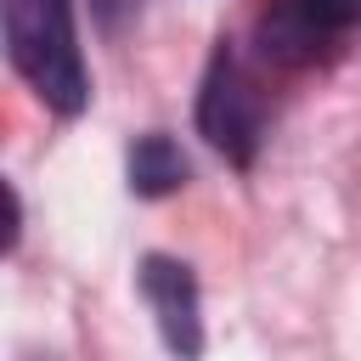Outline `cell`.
<instances>
[{"instance_id":"cell-6","label":"cell","mask_w":361,"mask_h":361,"mask_svg":"<svg viewBox=\"0 0 361 361\" xmlns=\"http://www.w3.org/2000/svg\"><path fill=\"white\" fill-rule=\"evenodd\" d=\"M124 6H135V0H96V11H102V23H107V28L118 23V11H124Z\"/></svg>"},{"instance_id":"cell-2","label":"cell","mask_w":361,"mask_h":361,"mask_svg":"<svg viewBox=\"0 0 361 361\" xmlns=\"http://www.w3.org/2000/svg\"><path fill=\"white\" fill-rule=\"evenodd\" d=\"M259 124H265V107H259V90L254 79L243 73V62L220 45L209 56V73H203V90H197V130L214 152H226L231 164H254V147H259Z\"/></svg>"},{"instance_id":"cell-3","label":"cell","mask_w":361,"mask_h":361,"mask_svg":"<svg viewBox=\"0 0 361 361\" xmlns=\"http://www.w3.org/2000/svg\"><path fill=\"white\" fill-rule=\"evenodd\" d=\"M141 299H147L169 355L175 361H197V350H203V310H197L192 265H180L169 254H147L141 259Z\"/></svg>"},{"instance_id":"cell-1","label":"cell","mask_w":361,"mask_h":361,"mask_svg":"<svg viewBox=\"0 0 361 361\" xmlns=\"http://www.w3.org/2000/svg\"><path fill=\"white\" fill-rule=\"evenodd\" d=\"M6 56L56 113H85L90 73L73 34V0H6Z\"/></svg>"},{"instance_id":"cell-5","label":"cell","mask_w":361,"mask_h":361,"mask_svg":"<svg viewBox=\"0 0 361 361\" xmlns=\"http://www.w3.org/2000/svg\"><path fill=\"white\" fill-rule=\"evenodd\" d=\"M282 23H293L299 39L350 34V28L361 23V0H288V6H282Z\"/></svg>"},{"instance_id":"cell-4","label":"cell","mask_w":361,"mask_h":361,"mask_svg":"<svg viewBox=\"0 0 361 361\" xmlns=\"http://www.w3.org/2000/svg\"><path fill=\"white\" fill-rule=\"evenodd\" d=\"M180 186H186V152H180L164 130L141 135V141L130 147V192H135V197H169V192H180Z\"/></svg>"}]
</instances>
